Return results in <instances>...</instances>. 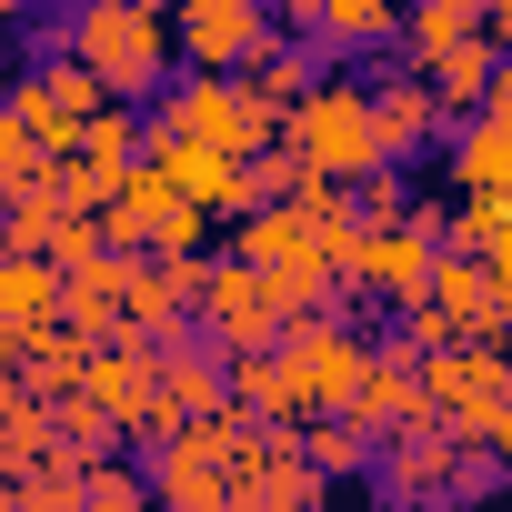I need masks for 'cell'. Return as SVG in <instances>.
<instances>
[{"label":"cell","instance_id":"cell-3","mask_svg":"<svg viewBox=\"0 0 512 512\" xmlns=\"http://www.w3.org/2000/svg\"><path fill=\"white\" fill-rule=\"evenodd\" d=\"M221 352H262L292 332V302H282V272L272 262H251V251H231V262L201 272V312H191Z\"/></svg>","mask_w":512,"mask_h":512},{"label":"cell","instance_id":"cell-24","mask_svg":"<svg viewBox=\"0 0 512 512\" xmlns=\"http://www.w3.org/2000/svg\"><path fill=\"white\" fill-rule=\"evenodd\" d=\"M121 262H131L121 241H111V251H91V262H71V302H61V312H71L91 342H111V332H121Z\"/></svg>","mask_w":512,"mask_h":512},{"label":"cell","instance_id":"cell-14","mask_svg":"<svg viewBox=\"0 0 512 512\" xmlns=\"http://www.w3.org/2000/svg\"><path fill=\"white\" fill-rule=\"evenodd\" d=\"M11 101H21V111H31V131H41V141L61 151V141H71V131L91 121V111H111V81H101V71H91V61L71 51V61H41V71H31V81L11 91Z\"/></svg>","mask_w":512,"mask_h":512},{"label":"cell","instance_id":"cell-1","mask_svg":"<svg viewBox=\"0 0 512 512\" xmlns=\"http://www.w3.org/2000/svg\"><path fill=\"white\" fill-rule=\"evenodd\" d=\"M171 41H181V21H161V0H81V11H71V51L111 81V101L161 91Z\"/></svg>","mask_w":512,"mask_h":512},{"label":"cell","instance_id":"cell-27","mask_svg":"<svg viewBox=\"0 0 512 512\" xmlns=\"http://www.w3.org/2000/svg\"><path fill=\"white\" fill-rule=\"evenodd\" d=\"M452 251L502 262V251H512V191H462V211H452Z\"/></svg>","mask_w":512,"mask_h":512},{"label":"cell","instance_id":"cell-30","mask_svg":"<svg viewBox=\"0 0 512 512\" xmlns=\"http://www.w3.org/2000/svg\"><path fill=\"white\" fill-rule=\"evenodd\" d=\"M272 11H282L292 31H312V21H322V0H272Z\"/></svg>","mask_w":512,"mask_h":512},{"label":"cell","instance_id":"cell-7","mask_svg":"<svg viewBox=\"0 0 512 512\" xmlns=\"http://www.w3.org/2000/svg\"><path fill=\"white\" fill-rule=\"evenodd\" d=\"M141 171V131H131V111H91L61 151H51V191L61 201H91V211H111V191Z\"/></svg>","mask_w":512,"mask_h":512},{"label":"cell","instance_id":"cell-5","mask_svg":"<svg viewBox=\"0 0 512 512\" xmlns=\"http://www.w3.org/2000/svg\"><path fill=\"white\" fill-rule=\"evenodd\" d=\"M81 402H101L131 442H161V342H151V332H111V342H91Z\"/></svg>","mask_w":512,"mask_h":512},{"label":"cell","instance_id":"cell-16","mask_svg":"<svg viewBox=\"0 0 512 512\" xmlns=\"http://www.w3.org/2000/svg\"><path fill=\"white\" fill-rule=\"evenodd\" d=\"M372 121H382V161H412L422 141H442L452 131V111H442V91H432V71H392V81H372Z\"/></svg>","mask_w":512,"mask_h":512},{"label":"cell","instance_id":"cell-28","mask_svg":"<svg viewBox=\"0 0 512 512\" xmlns=\"http://www.w3.org/2000/svg\"><path fill=\"white\" fill-rule=\"evenodd\" d=\"M141 492H151L141 472H121V462L91 452V472H81V502H91V512H121V502H141Z\"/></svg>","mask_w":512,"mask_h":512},{"label":"cell","instance_id":"cell-9","mask_svg":"<svg viewBox=\"0 0 512 512\" xmlns=\"http://www.w3.org/2000/svg\"><path fill=\"white\" fill-rule=\"evenodd\" d=\"M201 251H131L121 262V332H181L191 312H201Z\"/></svg>","mask_w":512,"mask_h":512},{"label":"cell","instance_id":"cell-15","mask_svg":"<svg viewBox=\"0 0 512 512\" xmlns=\"http://www.w3.org/2000/svg\"><path fill=\"white\" fill-rule=\"evenodd\" d=\"M231 402V352L211 342H191V332H161V432L171 422H201V412H221Z\"/></svg>","mask_w":512,"mask_h":512},{"label":"cell","instance_id":"cell-22","mask_svg":"<svg viewBox=\"0 0 512 512\" xmlns=\"http://www.w3.org/2000/svg\"><path fill=\"white\" fill-rule=\"evenodd\" d=\"M492 71H502V41H492V31L452 41V51L432 61V91H442V111H452V121H472V111L492 101Z\"/></svg>","mask_w":512,"mask_h":512},{"label":"cell","instance_id":"cell-8","mask_svg":"<svg viewBox=\"0 0 512 512\" xmlns=\"http://www.w3.org/2000/svg\"><path fill=\"white\" fill-rule=\"evenodd\" d=\"M141 161H151V171H161L171 191L211 201L221 221H241V211H251V161H241V151H221V141H201V131H171V121H151Z\"/></svg>","mask_w":512,"mask_h":512},{"label":"cell","instance_id":"cell-33","mask_svg":"<svg viewBox=\"0 0 512 512\" xmlns=\"http://www.w3.org/2000/svg\"><path fill=\"white\" fill-rule=\"evenodd\" d=\"M11 11H21V0H0V21H11Z\"/></svg>","mask_w":512,"mask_h":512},{"label":"cell","instance_id":"cell-23","mask_svg":"<svg viewBox=\"0 0 512 512\" xmlns=\"http://www.w3.org/2000/svg\"><path fill=\"white\" fill-rule=\"evenodd\" d=\"M452 141V191H512V131L492 121V111H472L462 131H442Z\"/></svg>","mask_w":512,"mask_h":512},{"label":"cell","instance_id":"cell-13","mask_svg":"<svg viewBox=\"0 0 512 512\" xmlns=\"http://www.w3.org/2000/svg\"><path fill=\"white\" fill-rule=\"evenodd\" d=\"M181 51L201 61V71H241L251 51L272 41V0H181Z\"/></svg>","mask_w":512,"mask_h":512},{"label":"cell","instance_id":"cell-18","mask_svg":"<svg viewBox=\"0 0 512 512\" xmlns=\"http://www.w3.org/2000/svg\"><path fill=\"white\" fill-rule=\"evenodd\" d=\"M472 31H492V0H412L402 11V61L412 71H432L452 41H472Z\"/></svg>","mask_w":512,"mask_h":512},{"label":"cell","instance_id":"cell-17","mask_svg":"<svg viewBox=\"0 0 512 512\" xmlns=\"http://www.w3.org/2000/svg\"><path fill=\"white\" fill-rule=\"evenodd\" d=\"M231 251H251V262H272V272H292V262L322 272V221H312V201H262V211H241Z\"/></svg>","mask_w":512,"mask_h":512},{"label":"cell","instance_id":"cell-12","mask_svg":"<svg viewBox=\"0 0 512 512\" xmlns=\"http://www.w3.org/2000/svg\"><path fill=\"white\" fill-rule=\"evenodd\" d=\"M352 422H372L382 442L392 432H422L432 422V402H422V352H402V342H372V362H362V382H352V402H342Z\"/></svg>","mask_w":512,"mask_h":512},{"label":"cell","instance_id":"cell-29","mask_svg":"<svg viewBox=\"0 0 512 512\" xmlns=\"http://www.w3.org/2000/svg\"><path fill=\"white\" fill-rule=\"evenodd\" d=\"M482 111H492V121L512 131V51H502V71H492V101H482Z\"/></svg>","mask_w":512,"mask_h":512},{"label":"cell","instance_id":"cell-10","mask_svg":"<svg viewBox=\"0 0 512 512\" xmlns=\"http://www.w3.org/2000/svg\"><path fill=\"white\" fill-rule=\"evenodd\" d=\"M282 362H292V382H302L312 412H342L352 382H362V362H372V342H362L352 322H332V312H302V322L282 332Z\"/></svg>","mask_w":512,"mask_h":512},{"label":"cell","instance_id":"cell-31","mask_svg":"<svg viewBox=\"0 0 512 512\" xmlns=\"http://www.w3.org/2000/svg\"><path fill=\"white\" fill-rule=\"evenodd\" d=\"M492 41H502V51H512V0H492Z\"/></svg>","mask_w":512,"mask_h":512},{"label":"cell","instance_id":"cell-2","mask_svg":"<svg viewBox=\"0 0 512 512\" xmlns=\"http://www.w3.org/2000/svg\"><path fill=\"white\" fill-rule=\"evenodd\" d=\"M282 141L322 171V181H362L372 161H382V121H372V81L352 91V81H312L302 91V111L282 121Z\"/></svg>","mask_w":512,"mask_h":512},{"label":"cell","instance_id":"cell-4","mask_svg":"<svg viewBox=\"0 0 512 512\" xmlns=\"http://www.w3.org/2000/svg\"><path fill=\"white\" fill-rule=\"evenodd\" d=\"M161 121H171V131H201V141H221V151H241V161H262V151L282 141V111L251 91L241 71H191V81L161 101Z\"/></svg>","mask_w":512,"mask_h":512},{"label":"cell","instance_id":"cell-20","mask_svg":"<svg viewBox=\"0 0 512 512\" xmlns=\"http://www.w3.org/2000/svg\"><path fill=\"white\" fill-rule=\"evenodd\" d=\"M322 61H332V51H322V41H312V51H302V41H282V31H272V41H262V51H251V61H241V81H251V91H262V101H272V111H282V121H292V111H302V91H312V81H322Z\"/></svg>","mask_w":512,"mask_h":512},{"label":"cell","instance_id":"cell-19","mask_svg":"<svg viewBox=\"0 0 512 512\" xmlns=\"http://www.w3.org/2000/svg\"><path fill=\"white\" fill-rule=\"evenodd\" d=\"M231 402H251L262 422H312V402H302V382H292L282 342H262V352H231Z\"/></svg>","mask_w":512,"mask_h":512},{"label":"cell","instance_id":"cell-21","mask_svg":"<svg viewBox=\"0 0 512 512\" xmlns=\"http://www.w3.org/2000/svg\"><path fill=\"white\" fill-rule=\"evenodd\" d=\"M402 11L412 0H322L312 41L322 51H402Z\"/></svg>","mask_w":512,"mask_h":512},{"label":"cell","instance_id":"cell-6","mask_svg":"<svg viewBox=\"0 0 512 512\" xmlns=\"http://www.w3.org/2000/svg\"><path fill=\"white\" fill-rule=\"evenodd\" d=\"M111 241L121 251H201L211 241V201H191V191H171L151 161L111 191Z\"/></svg>","mask_w":512,"mask_h":512},{"label":"cell","instance_id":"cell-32","mask_svg":"<svg viewBox=\"0 0 512 512\" xmlns=\"http://www.w3.org/2000/svg\"><path fill=\"white\" fill-rule=\"evenodd\" d=\"M502 472H512V432H502Z\"/></svg>","mask_w":512,"mask_h":512},{"label":"cell","instance_id":"cell-11","mask_svg":"<svg viewBox=\"0 0 512 512\" xmlns=\"http://www.w3.org/2000/svg\"><path fill=\"white\" fill-rule=\"evenodd\" d=\"M71 302V272L51 262V251H0V352H31V332H51Z\"/></svg>","mask_w":512,"mask_h":512},{"label":"cell","instance_id":"cell-25","mask_svg":"<svg viewBox=\"0 0 512 512\" xmlns=\"http://www.w3.org/2000/svg\"><path fill=\"white\" fill-rule=\"evenodd\" d=\"M432 302L452 312V332H492V262H482V251H452V241H442Z\"/></svg>","mask_w":512,"mask_h":512},{"label":"cell","instance_id":"cell-26","mask_svg":"<svg viewBox=\"0 0 512 512\" xmlns=\"http://www.w3.org/2000/svg\"><path fill=\"white\" fill-rule=\"evenodd\" d=\"M302 452L322 462V482H342V472H372L382 432H372V422H352V412H312V422H302Z\"/></svg>","mask_w":512,"mask_h":512}]
</instances>
